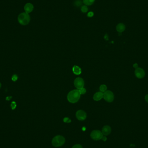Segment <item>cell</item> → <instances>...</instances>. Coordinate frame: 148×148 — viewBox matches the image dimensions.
<instances>
[{
	"instance_id": "cell-17",
	"label": "cell",
	"mask_w": 148,
	"mask_h": 148,
	"mask_svg": "<svg viewBox=\"0 0 148 148\" xmlns=\"http://www.w3.org/2000/svg\"><path fill=\"white\" fill-rule=\"evenodd\" d=\"M88 8L86 5L83 6L81 8V10L83 13H85L87 12Z\"/></svg>"
},
{
	"instance_id": "cell-23",
	"label": "cell",
	"mask_w": 148,
	"mask_h": 148,
	"mask_svg": "<svg viewBox=\"0 0 148 148\" xmlns=\"http://www.w3.org/2000/svg\"><path fill=\"white\" fill-rule=\"evenodd\" d=\"M87 16L89 17H91L94 16V13H93V12H90L88 13Z\"/></svg>"
},
{
	"instance_id": "cell-19",
	"label": "cell",
	"mask_w": 148,
	"mask_h": 148,
	"mask_svg": "<svg viewBox=\"0 0 148 148\" xmlns=\"http://www.w3.org/2000/svg\"><path fill=\"white\" fill-rule=\"evenodd\" d=\"M17 107V104L15 102L13 101L11 104V107L12 110H14L15 109L16 107Z\"/></svg>"
},
{
	"instance_id": "cell-7",
	"label": "cell",
	"mask_w": 148,
	"mask_h": 148,
	"mask_svg": "<svg viewBox=\"0 0 148 148\" xmlns=\"http://www.w3.org/2000/svg\"><path fill=\"white\" fill-rule=\"evenodd\" d=\"M76 117L80 121H83L86 119L87 118V114L82 110H79L77 111L76 113Z\"/></svg>"
},
{
	"instance_id": "cell-8",
	"label": "cell",
	"mask_w": 148,
	"mask_h": 148,
	"mask_svg": "<svg viewBox=\"0 0 148 148\" xmlns=\"http://www.w3.org/2000/svg\"><path fill=\"white\" fill-rule=\"evenodd\" d=\"M135 76L137 78L141 79L143 78L145 76V72L143 69L140 68H137L135 69Z\"/></svg>"
},
{
	"instance_id": "cell-10",
	"label": "cell",
	"mask_w": 148,
	"mask_h": 148,
	"mask_svg": "<svg viewBox=\"0 0 148 148\" xmlns=\"http://www.w3.org/2000/svg\"><path fill=\"white\" fill-rule=\"evenodd\" d=\"M111 131V129L110 126H105L102 128V134L104 135H109Z\"/></svg>"
},
{
	"instance_id": "cell-15",
	"label": "cell",
	"mask_w": 148,
	"mask_h": 148,
	"mask_svg": "<svg viewBox=\"0 0 148 148\" xmlns=\"http://www.w3.org/2000/svg\"><path fill=\"white\" fill-rule=\"evenodd\" d=\"M107 87L105 84H102L100 87V90L102 93L105 92L107 91Z\"/></svg>"
},
{
	"instance_id": "cell-3",
	"label": "cell",
	"mask_w": 148,
	"mask_h": 148,
	"mask_svg": "<svg viewBox=\"0 0 148 148\" xmlns=\"http://www.w3.org/2000/svg\"><path fill=\"white\" fill-rule=\"evenodd\" d=\"M65 142V139L61 135H57L52 140V144L55 147H59L62 146Z\"/></svg>"
},
{
	"instance_id": "cell-13",
	"label": "cell",
	"mask_w": 148,
	"mask_h": 148,
	"mask_svg": "<svg viewBox=\"0 0 148 148\" xmlns=\"http://www.w3.org/2000/svg\"><path fill=\"white\" fill-rule=\"evenodd\" d=\"M116 29L118 32L121 33L125 30V26L123 23H119L117 26Z\"/></svg>"
},
{
	"instance_id": "cell-24",
	"label": "cell",
	"mask_w": 148,
	"mask_h": 148,
	"mask_svg": "<svg viewBox=\"0 0 148 148\" xmlns=\"http://www.w3.org/2000/svg\"><path fill=\"white\" fill-rule=\"evenodd\" d=\"M101 139H102V140H103L104 141H106L107 140V139L106 137L103 136V137H102V138H101Z\"/></svg>"
},
{
	"instance_id": "cell-12",
	"label": "cell",
	"mask_w": 148,
	"mask_h": 148,
	"mask_svg": "<svg viewBox=\"0 0 148 148\" xmlns=\"http://www.w3.org/2000/svg\"><path fill=\"white\" fill-rule=\"evenodd\" d=\"M72 71L74 74L76 75H79L82 73L81 69L77 65H74L72 68Z\"/></svg>"
},
{
	"instance_id": "cell-25",
	"label": "cell",
	"mask_w": 148,
	"mask_h": 148,
	"mask_svg": "<svg viewBox=\"0 0 148 148\" xmlns=\"http://www.w3.org/2000/svg\"><path fill=\"white\" fill-rule=\"evenodd\" d=\"M145 99L146 100V101L148 103V95H146V96H145Z\"/></svg>"
},
{
	"instance_id": "cell-2",
	"label": "cell",
	"mask_w": 148,
	"mask_h": 148,
	"mask_svg": "<svg viewBox=\"0 0 148 148\" xmlns=\"http://www.w3.org/2000/svg\"><path fill=\"white\" fill-rule=\"evenodd\" d=\"M30 21V17L29 13L23 12L20 13L18 17V21L22 25H26Z\"/></svg>"
},
{
	"instance_id": "cell-5",
	"label": "cell",
	"mask_w": 148,
	"mask_h": 148,
	"mask_svg": "<svg viewBox=\"0 0 148 148\" xmlns=\"http://www.w3.org/2000/svg\"><path fill=\"white\" fill-rule=\"evenodd\" d=\"M103 136V134L100 130H94L91 133V138L95 140H99L101 139Z\"/></svg>"
},
{
	"instance_id": "cell-28",
	"label": "cell",
	"mask_w": 148,
	"mask_h": 148,
	"mask_svg": "<svg viewBox=\"0 0 148 148\" xmlns=\"http://www.w3.org/2000/svg\"><path fill=\"white\" fill-rule=\"evenodd\" d=\"M83 130H83V131H85V127H83Z\"/></svg>"
},
{
	"instance_id": "cell-29",
	"label": "cell",
	"mask_w": 148,
	"mask_h": 148,
	"mask_svg": "<svg viewBox=\"0 0 148 148\" xmlns=\"http://www.w3.org/2000/svg\"><path fill=\"white\" fill-rule=\"evenodd\" d=\"M1 84L0 83V87H1Z\"/></svg>"
},
{
	"instance_id": "cell-4",
	"label": "cell",
	"mask_w": 148,
	"mask_h": 148,
	"mask_svg": "<svg viewBox=\"0 0 148 148\" xmlns=\"http://www.w3.org/2000/svg\"><path fill=\"white\" fill-rule=\"evenodd\" d=\"M114 95L110 91H106L103 93V98L107 102H112L114 100Z\"/></svg>"
},
{
	"instance_id": "cell-1",
	"label": "cell",
	"mask_w": 148,
	"mask_h": 148,
	"mask_svg": "<svg viewBox=\"0 0 148 148\" xmlns=\"http://www.w3.org/2000/svg\"><path fill=\"white\" fill-rule=\"evenodd\" d=\"M81 94L78 90H73L69 92L67 96V99L70 103H75L79 100Z\"/></svg>"
},
{
	"instance_id": "cell-22",
	"label": "cell",
	"mask_w": 148,
	"mask_h": 148,
	"mask_svg": "<svg viewBox=\"0 0 148 148\" xmlns=\"http://www.w3.org/2000/svg\"><path fill=\"white\" fill-rule=\"evenodd\" d=\"M72 148H82V146L80 144H76L75 145L73 146V147Z\"/></svg>"
},
{
	"instance_id": "cell-11",
	"label": "cell",
	"mask_w": 148,
	"mask_h": 148,
	"mask_svg": "<svg viewBox=\"0 0 148 148\" xmlns=\"http://www.w3.org/2000/svg\"><path fill=\"white\" fill-rule=\"evenodd\" d=\"M103 98V93L101 91L97 92L95 94L93 97V99L95 101H99Z\"/></svg>"
},
{
	"instance_id": "cell-9",
	"label": "cell",
	"mask_w": 148,
	"mask_h": 148,
	"mask_svg": "<svg viewBox=\"0 0 148 148\" xmlns=\"http://www.w3.org/2000/svg\"><path fill=\"white\" fill-rule=\"evenodd\" d=\"M34 8L33 5L30 3H28L26 4L24 7V9L26 13H29L33 11Z\"/></svg>"
},
{
	"instance_id": "cell-27",
	"label": "cell",
	"mask_w": 148,
	"mask_h": 148,
	"mask_svg": "<svg viewBox=\"0 0 148 148\" xmlns=\"http://www.w3.org/2000/svg\"><path fill=\"white\" fill-rule=\"evenodd\" d=\"M133 67H134V68H135V69H137L138 67V65L136 64V63H135V64H134V65H133Z\"/></svg>"
},
{
	"instance_id": "cell-26",
	"label": "cell",
	"mask_w": 148,
	"mask_h": 148,
	"mask_svg": "<svg viewBox=\"0 0 148 148\" xmlns=\"http://www.w3.org/2000/svg\"><path fill=\"white\" fill-rule=\"evenodd\" d=\"M12 98V97H6V99L7 100H10Z\"/></svg>"
},
{
	"instance_id": "cell-21",
	"label": "cell",
	"mask_w": 148,
	"mask_h": 148,
	"mask_svg": "<svg viewBox=\"0 0 148 148\" xmlns=\"http://www.w3.org/2000/svg\"><path fill=\"white\" fill-rule=\"evenodd\" d=\"M64 121L65 123H70L71 122V120L69 119L68 118H65L64 119Z\"/></svg>"
},
{
	"instance_id": "cell-18",
	"label": "cell",
	"mask_w": 148,
	"mask_h": 148,
	"mask_svg": "<svg viewBox=\"0 0 148 148\" xmlns=\"http://www.w3.org/2000/svg\"><path fill=\"white\" fill-rule=\"evenodd\" d=\"M78 91H79V92H80V94L81 95H83V94H84L86 92V89L84 88H82L81 89H78Z\"/></svg>"
},
{
	"instance_id": "cell-6",
	"label": "cell",
	"mask_w": 148,
	"mask_h": 148,
	"mask_svg": "<svg viewBox=\"0 0 148 148\" xmlns=\"http://www.w3.org/2000/svg\"><path fill=\"white\" fill-rule=\"evenodd\" d=\"M84 85V81L81 78H77L74 81V85L77 89L83 88Z\"/></svg>"
},
{
	"instance_id": "cell-16",
	"label": "cell",
	"mask_w": 148,
	"mask_h": 148,
	"mask_svg": "<svg viewBox=\"0 0 148 148\" xmlns=\"http://www.w3.org/2000/svg\"><path fill=\"white\" fill-rule=\"evenodd\" d=\"M74 5L75 6L79 7L82 5V1L81 0H76L74 2Z\"/></svg>"
},
{
	"instance_id": "cell-14",
	"label": "cell",
	"mask_w": 148,
	"mask_h": 148,
	"mask_svg": "<svg viewBox=\"0 0 148 148\" xmlns=\"http://www.w3.org/2000/svg\"><path fill=\"white\" fill-rule=\"evenodd\" d=\"M95 0H83V2L86 6L92 5L95 2Z\"/></svg>"
},
{
	"instance_id": "cell-20",
	"label": "cell",
	"mask_w": 148,
	"mask_h": 148,
	"mask_svg": "<svg viewBox=\"0 0 148 148\" xmlns=\"http://www.w3.org/2000/svg\"><path fill=\"white\" fill-rule=\"evenodd\" d=\"M17 79H18V76L16 74L13 75V76L12 77V80L13 82H16Z\"/></svg>"
}]
</instances>
